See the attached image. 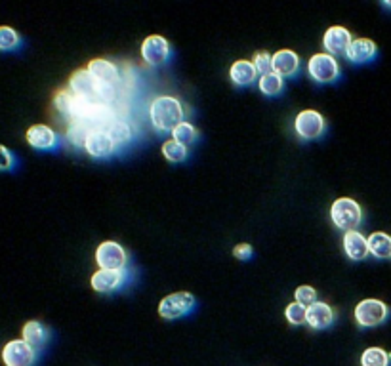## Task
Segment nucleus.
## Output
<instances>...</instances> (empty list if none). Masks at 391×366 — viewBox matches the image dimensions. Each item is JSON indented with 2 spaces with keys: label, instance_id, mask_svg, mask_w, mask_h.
<instances>
[{
  "label": "nucleus",
  "instance_id": "obj_1",
  "mask_svg": "<svg viewBox=\"0 0 391 366\" xmlns=\"http://www.w3.org/2000/svg\"><path fill=\"white\" fill-rule=\"evenodd\" d=\"M149 117H151V125L159 134H172L181 122H186V111L181 101L172 96H159L151 101L149 107Z\"/></svg>",
  "mask_w": 391,
  "mask_h": 366
},
{
  "label": "nucleus",
  "instance_id": "obj_2",
  "mask_svg": "<svg viewBox=\"0 0 391 366\" xmlns=\"http://www.w3.org/2000/svg\"><path fill=\"white\" fill-rule=\"evenodd\" d=\"M69 90L73 92L75 96L84 99V101L105 105V101L113 98L117 88L103 86L88 69H79L69 79Z\"/></svg>",
  "mask_w": 391,
  "mask_h": 366
},
{
  "label": "nucleus",
  "instance_id": "obj_3",
  "mask_svg": "<svg viewBox=\"0 0 391 366\" xmlns=\"http://www.w3.org/2000/svg\"><path fill=\"white\" fill-rule=\"evenodd\" d=\"M331 220L342 231H357V227L363 223V210L357 201L350 196L336 198L331 206Z\"/></svg>",
  "mask_w": 391,
  "mask_h": 366
},
{
  "label": "nucleus",
  "instance_id": "obj_4",
  "mask_svg": "<svg viewBox=\"0 0 391 366\" xmlns=\"http://www.w3.org/2000/svg\"><path fill=\"white\" fill-rule=\"evenodd\" d=\"M197 308V300L195 296L189 292H176L162 298L159 303V315L165 320H178L186 317Z\"/></svg>",
  "mask_w": 391,
  "mask_h": 366
},
{
  "label": "nucleus",
  "instance_id": "obj_5",
  "mask_svg": "<svg viewBox=\"0 0 391 366\" xmlns=\"http://www.w3.org/2000/svg\"><path fill=\"white\" fill-rule=\"evenodd\" d=\"M307 72L319 84H331L340 77V65L331 53H315L307 61Z\"/></svg>",
  "mask_w": 391,
  "mask_h": 366
},
{
  "label": "nucleus",
  "instance_id": "obj_6",
  "mask_svg": "<svg viewBox=\"0 0 391 366\" xmlns=\"http://www.w3.org/2000/svg\"><path fill=\"white\" fill-rule=\"evenodd\" d=\"M355 320L359 327L363 328H374L384 324L387 317H390V309L384 301L380 300H363L359 301L355 308Z\"/></svg>",
  "mask_w": 391,
  "mask_h": 366
},
{
  "label": "nucleus",
  "instance_id": "obj_7",
  "mask_svg": "<svg viewBox=\"0 0 391 366\" xmlns=\"http://www.w3.org/2000/svg\"><path fill=\"white\" fill-rule=\"evenodd\" d=\"M39 351L25 340H12L2 347V362L6 366H34Z\"/></svg>",
  "mask_w": 391,
  "mask_h": 366
},
{
  "label": "nucleus",
  "instance_id": "obj_8",
  "mask_svg": "<svg viewBox=\"0 0 391 366\" xmlns=\"http://www.w3.org/2000/svg\"><path fill=\"white\" fill-rule=\"evenodd\" d=\"M130 279L128 269H100L92 274V288L100 294H111L127 284Z\"/></svg>",
  "mask_w": 391,
  "mask_h": 366
},
{
  "label": "nucleus",
  "instance_id": "obj_9",
  "mask_svg": "<svg viewBox=\"0 0 391 366\" xmlns=\"http://www.w3.org/2000/svg\"><path fill=\"white\" fill-rule=\"evenodd\" d=\"M96 262L100 269H127L128 254L119 242L105 241L96 250Z\"/></svg>",
  "mask_w": 391,
  "mask_h": 366
},
{
  "label": "nucleus",
  "instance_id": "obj_10",
  "mask_svg": "<svg viewBox=\"0 0 391 366\" xmlns=\"http://www.w3.org/2000/svg\"><path fill=\"white\" fill-rule=\"evenodd\" d=\"M325 128V117L319 111H313V109L298 113V117L294 120V130L302 139H317V137L323 136Z\"/></svg>",
  "mask_w": 391,
  "mask_h": 366
},
{
  "label": "nucleus",
  "instance_id": "obj_11",
  "mask_svg": "<svg viewBox=\"0 0 391 366\" xmlns=\"http://www.w3.org/2000/svg\"><path fill=\"white\" fill-rule=\"evenodd\" d=\"M141 58L147 65H162L170 58V42L159 34L147 37L141 42Z\"/></svg>",
  "mask_w": 391,
  "mask_h": 366
},
{
  "label": "nucleus",
  "instance_id": "obj_12",
  "mask_svg": "<svg viewBox=\"0 0 391 366\" xmlns=\"http://www.w3.org/2000/svg\"><path fill=\"white\" fill-rule=\"evenodd\" d=\"M27 144L37 151H56L60 147V136L58 132L46 125L31 126L25 134Z\"/></svg>",
  "mask_w": 391,
  "mask_h": 366
},
{
  "label": "nucleus",
  "instance_id": "obj_13",
  "mask_svg": "<svg viewBox=\"0 0 391 366\" xmlns=\"http://www.w3.org/2000/svg\"><path fill=\"white\" fill-rule=\"evenodd\" d=\"M352 42V33L342 25L328 27L325 37H323V46H325L326 53H331L332 58H336V56H347V50H350Z\"/></svg>",
  "mask_w": 391,
  "mask_h": 366
},
{
  "label": "nucleus",
  "instance_id": "obj_14",
  "mask_svg": "<svg viewBox=\"0 0 391 366\" xmlns=\"http://www.w3.org/2000/svg\"><path fill=\"white\" fill-rule=\"evenodd\" d=\"M84 149L94 158H109L115 155L117 144L113 141V137L107 134V130H94L88 136Z\"/></svg>",
  "mask_w": 391,
  "mask_h": 366
},
{
  "label": "nucleus",
  "instance_id": "obj_15",
  "mask_svg": "<svg viewBox=\"0 0 391 366\" xmlns=\"http://www.w3.org/2000/svg\"><path fill=\"white\" fill-rule=\"evenodd\" d=\"M21 340H25L31 347H34L37 351L44 349L50 341V328L46 324H42L40 320H27L21 330Z\"/></svg>",
  "mask_w": 391,
  "mask_h": 366
},
{
  "label": "nucleus",
  "instance_id": "obj_16",
  "mask_svg": "<svg viewBox=\"0 0 391 366\" xmlns=\"http://www.w3.org/2000/svg\"><path fill=\"white\" fill-rule=\"evenodd\" d=\"M344 252L353 262H363L371 254L368 239H365L359 231H347L344 235Z\"/></svg>",
  "mask_w": 391,
  "mask_h": 366
},
{
  "label": "nucleus",
  "instance_id": "obj_17",
  "mask_svg": "<svg viewBox=\"0 0 391 366\" xmlns=\"http://www.w3.org/2000/svg\"><path fill=\"white\" fill-rule=\"evenodd\" d=\"M376 56H378V48L371 39H355L350 46L345 58L355 65H363V63H371Z\"/></svg>",
  "mask_w": 391,
  "mask_h": 366
},
{
  "label": "nucleus",
  "instance_id": "obj_18",
  "mask_svg": "<svg viewBox=\"0 0 391 366\" xmlns=\"http://www.w3.org/2000/svg\"><path fill=\"white\" fill-rule=\"evenodd\" d=\"M88 71L92 72L94 77L100 80L103 86L117 88V82H119L120 75L117 65L111 63V61H107V59H92V61L88 63Z\"/></svg>",
  "mask_w": 391,
  "mask_h": 366
},
{
  "label": "nucleus",
  "instance_id": "obj_19",
  "mask_svg": "<svg viewBox=\"0 0 391 366\" xmlns=\"http://www.w3.org/2000/svg\"><path fill=\"white\" fill-rule=\"evenodd\" d=\"M313 330H326L334 322V311L325 301H315L307 308V320H305Z\"/></svg>",
  "mask_w": 391,
  "mask_h": 366
},
{
  "label": "nucleus",
  "instance_id": "obj_20",
  "mask_svg": "<svg viewBox=\"0 0 391 366\" xmlns=\"http://www.w3.org/2000/svg\"><path fill=\"white\" fill-rule=\"evenodd\" d=\"M229 77H231L233 84L239 86V88H246V86H252L258 80V71H256L252 61L239 59L229 69Z\"/></svg>",
  "mask_w": 391,
  "mask_h": 366
},
{
  "label": "nucleus",
  "instance_id": "obj_21",
  "mask_svg": "<svg viewBox=\"0 0 391 366\" xmlns=\"http://www.w3.org/2000/svg\"><path fill=\"white\" fill-rule=\"evenodd\" d=\"M273 71L281 75L283 79L285 77H294L300 71V58L298 53L292 52V50H278L273 56Z\"/></svg>",
  "mask_w": 391,
  "mask_h": 366
},
{
  "label": "nucleus",
  "instance_id": "obj_22",
  "mask_svg": "<svg viewBox=\"0 0 391 366\" xmlns=\"http://www.w3.org/2000/svg\"><path fill=\"white\" fill-rule=\"evenodd\" d=\"M75 105H77V96L71 90H60L53 96V109L69 122L73 120Z\"/></svg>",
  "mask_w": 391,
  "mask_h": 366
},
{
  "label": "nucleus",
  "instance_id": "obj_23",
  "mask_svg": "<svg viewBox=\"0 0 391 366\" xmlns=\"http://www.w3.org/2000/svg\"><path fill=\"white\" fill-rule=\"evenodd\" d=\"M368 250L374 258L387 260L391 258V236L387 233H372L368 236Z\"/></svg>",
  "mask_w": 391,
  "mask_h": 366
},
{
  "label": "nucleus",
  "instance_id": "obj_24",
  "mask_svg": "<svg viewBox=\"0 0 391 366\" xmlns=\"http://www.w3.org/2000/svg\"><path fill=\"white\" fill-rule=\"evenodd\" d=\"M92 132L94 128L88 125V122H80V120L69 122V126H67V139H69V144L71 145L82 149V147H86V139Z\"/></svg>",
  "mask_w": 391,
  "mask_h": 366
},
{
  "label": "nucleus",
  "instance_id": "obj_25",
  "mask_svg": "<svg viewBox=\"0 0 391 366\" xmlns=\"http://www.w3.org/2000/svg\"><path fill=\"white\" fill-rule=\"evenodd\" d=\"M258 86H259V92H262L264 96L273 98V96H278L281 92L285 90V79H283L281 75H277L275 71L267 72V75H264V77H259Z\"/></svg>",
  "mask_w": 391,
  "mask_h": 366
},
{
  "label": "nucleus",
  "instance_id": "obj_26",
  "mask_svg": "<svg viewBox=\"0 0 391 366\" xmlns=\"http://www.w3.org/2000/svg\"><path fill=\"white\" fill-rule=\"evenodd\" d=\"M21 44L23 39L13 27L0 25V52H18Z\"/></svg>",
  "mask_w": 391,
  "mask_h": 366
},
{
  "label": "nucleus",
  "instance_id": "obj_27",
  "mask_svg": "<svg viewBox=\"0 0 391 366\" xmlns=\"http://www.w3.org/2000/svg\"><path fill=\"white\" fill-rule=\"evenodd\" d=\"M105 130L109 136L113 137V141L117 144V147H124V145H128L134 139L132 128H130L127 122H122V120H113L111 125L107 126Z\"/></svg>",
  "mask_w": 391,
  "mask_h": 366
},
{
  "label": "nucleus",
  "instance_id": "obj_28",
  "mask_svg": "<svg viewBox=\"0 0 391 366\" xmlns=\"http://www.w3.org/2000/svg\"><path fill=\"white\" fill-rule=\"evenodd\" d=\"M361 366H391V353L382 347H368L361 355Z\"/></svg>",
  "mask_w": 391,
  "mask_h": 366
},
{
  "label": "nucleus",
  "instance_id": "obj_29",
  "mask_svg": "<svg viewBox=\"0 0 391 366\" xmlns=\"http://www.w3.org/2000/svg\"><path fill=\"white\" fill-rule=\"evenodd\" d=\"M162 157L176 164L186 163L187 157H189V149L184 147L181 144H178V141H174V139H168V141L162 144Z\"/></svg>",
  "mask_w": 391,
  "mask_h": 366
},
{
  "label": "nucleus",
  "instance_id": "obj_30",
  "mask_svg": "<svg viewBox=\"0 0 391 366\" xmlns=\"http://www.w3.org/2000/svg\"><path fill=\"white\" fill-rule=\"evenodd\" d=\"M172 137L174 141H178V144H181L184 147H189V145H193L195 141H197L199 132H197L195 126L189 125V122H181V125L172 132Z\"/></svg>",
  "mask_w": 391,
  "mask_h": 366
},
{
  "label": "nucleus",
  "instance_id": "obj_31",
  "mask_svg": "<svg viewBox=\"0 0 391 366\" xmlns=\"http://www.w3.org/2000/svg\"><path fill=\"white\" fill-rule=\"evenodd\" d=\"M285 317L290 324H294V327L304 324L305 320H307V308L302 305V303H298V301H294V303H290V305L286 308Z\"/></svg>",
  "mask_w": 391,
  "mask_h": 366
},
{
  "label": "nucleus",
  "instance_id": "obj_32",
  "mask_svg": "<svg viewBox=\"0 0 391 366\" xmlns=\"http://www.w3.org/2000/svg\"><path fill=\"white\" fill-rule=\"evenodd\" d=\"M254 67H256V71L258 75H267V72H273V56L267 52H256L254 53V59H252Z\"/></svg>",
  "mask_w": 391,
  "mask_h": 366
},
{
  "label": "nucleus",
  "instance_id": "obj_33",
  "mask_svg": "<svg viewBox=\"0 0 391 366\" xmlns=\"http://www.w3.org/2000/svg\"><path fill=\"white\" fill-rule=\"evenodd\" d=\"M294 298H296L298 303H302V305H305V308H309V305H313V303L317 301V290H315L313 286H307V284H304V286L296 288Z\"/></svg>",
  "mask_w": 391,
  "mask_h": 366
},
{
  "label": "nucleus",
  "instance_id": "obj_34",
  "mask_svg": "<svg viewBox=\"0 0 391 366\" xmlns=\"http://www.w3.org/2000/svg\"><path fill=\"white\" fill-rule=\"evenodd\" d=\"M18 166V157L6 145H0V172H13Z\"/></svg>",
  "mask_w": 391,
  "mask_h": 366
},
{
  "label": "nucleus",
  "instance_id": "obj_35",
  "mask_svg": "<svg viewBox=\"0 0 391 366\" xmlns=\"http://www.w3.org/2000/svg\"><path fill=\"white\" fill-rule=\"evenodd\" d=\"M254 250L250 244H246V242H241V244H237L235 248H233V255L237 258V260H241V262H248L250 258H252Z\"/></svg>",
  "mask_w": 391,
  "mask_h": 366
}]
</instances>
